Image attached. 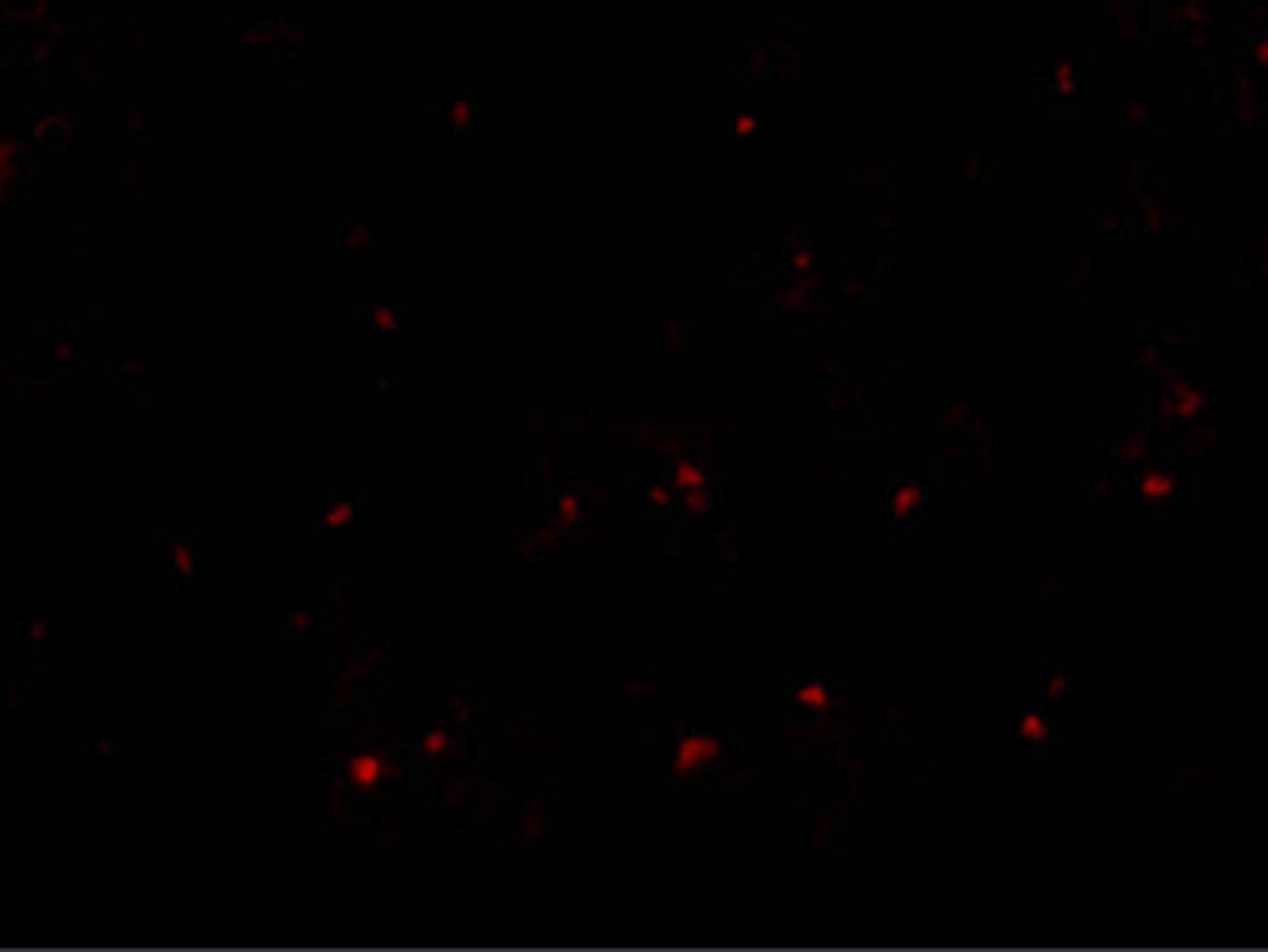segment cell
<instances>
[{"label":"cell","mask_w":1268,"mask_h":952,"mask_svg":"<svg viewBox=\"0 0 1268 952\" xmlns=\"http://www.w3.org/2000/svg\"><path fill=\"white\" fill-rule=\"evenodd\" d=\"M78 129H81V114L75 104L70 106H51L25 119L24 134L28 136L32 144H39L47 151H75L78 144Z\"/></svg>","instance_id":"cell-1"},{"label":"cell","mask_w":1268,"mask_h":952,"mask_svg":"<svg viewBox=\"0 0 1268 952\" xmlns=\"http://www.w3.org/2000/svg\"><path fill=\"white\" fill-rule=\"evenodd\" d=\"M359 499H362V490H358L354 482L339 484L337 488L325 492L320 507L313 511L309 519V536H313V539H342L347 534L351 536Z\"/></svg>","instance_id":"cell-2"},{"label":"cell","mask_w":1268,"mask_h":952,"mask_svg":"<svg viewBox=\"0 0 1268 952\" xmlns=\"http://www.w3.org/2000/svg\"><path fill=\"white\" fill-rule=\"evenodd\" d=\"M0 182H3V201H22L28 190L34 173V155L30 146L24 144V136L11 127L0 142Z\"/></svg>","instance_id":"cell-3"},{"label":"cell","mask_w":1268,"mask_h":952,"mask_svg":"<svg viewBox=\"0 0 1268 952\" xmlns=\"http://www.w3.org/2000/svg\"><path fill=\"white\" fill-rule=\"evenodd\" d=\"M170 577L174 589L201 587V534L170 533Z\"/></svg>","instance_id":"cell-4"},{"label":"cell","mask_w":1268,"mask_h":952,"mask_svg":"<svg viewBox=\"0 0 1268 952\" xmlns=\"http://www.w3.org/2000/svg\"><path fill=\"white\" fill-rule=\"evenodd\" d=\"M328 237V248L337 254H354V252H381L385 239L373 224L359 222V220H347V222H334L325 228Z\"/></svg>","instance_id":"cell-5"},{"label":"cell","mask_w":1268,"mask_h":952,"mask_svg":"<svg viewBox=\"0 0 1268 952\" xmlns=\"http://www.w3.org/2000/svg\"><path fill=\"white\" fill-rule=\"evenodd\" d=\"M356 325L358 330L373 334L376 338H400L404 332V306L358 304Z\"/></svg>","instance_id":"cell-6"},{"label":"cell","mask_w":1268,"mask_h":952,"mask_svg":"<svg viewBox=\"0 0 1268 952\" xmlns=\"http://www.w3.org/2000/svg\"><path fill=\"white\" fill-rule=\"evenodd\" d=\"M49 20L47 3H11L5 5L3 22L8 28L17 30H39Z\"/></svg>","instance_id":"cell-7"},{"label":"cell","mask_w":1268,"mask_h":952,"mask_svg":"<svg viewBox=\"0 0 1268 952\" xmlns=\"http://www.w3.org/2000/svg\"><path fill=\"white\" fill-rule=\"evenodd\" d=\"M104 368H110L112 385L134 386L140 381H146L151 374V359L148 357H106Z\"/></svg>","instance_id":"cell-8"},{"label":"cell","mask_w":1268,"mask_h":952,"mask_svg":"<svg viewBox=\"0 0 1268 952\" xmlns=\"http://www.w3.org/2000/svg\"><path fill=\"white\" fill-rule=\"evenodd\" d=\"M478 119H480V104L465 98L448 102L442 117L446 131H453V134H459V131L474 127Z\"/></svg>","instance_id":"cell-9"},{"label":"cell","mask_w":1268,"mask_h":952,"mask_svg":"<svg viewBox=\"0 0 1268 952\" xmlns=\"http://www.w3.org/2000/svg\"><path fill=\"white\" fill-rule=\"evenodd\" d=\"M759 131V117L753 106H738L734 110L732 123H729V136L734 142H748Z\"/></svg>","instance_id":"cell-10"},{"label":"cell","mask_w":1268,"mask_h":952,"mask_svg":"<svg viewBox=\"0 0 1268 952\" xmlns=\"http://www.w3.org/2000/svg\"><path fill=\"white\" fill-rule=\"evenodd\" d=\"M924 501V488L918 486V484H903L901 488L894 492L893 497V514L896 517H905L909 516L911 511L918 507V502Z\"/></svg>","instance_id":"cell-11"},{"label":"cell","mask_w":1268,"mask_h":952,"mask_svg":"<svg viewBox=\"0 0 1268 952\" xmlns=\"http://www.w3.org/2000/svg\"><path fill=\"white\" fill-rule=\"evenodd\" d=\"M28 630H20V636L25 633V645L28 648H45L47 645V621L42 623V615H30L28 623H25Z\"/></svg>","instance_id":"cell-12"},{"label":"cell","mask_w":1268,"mask_h":952,"mask_svg":"<svg viewBox=\"0 0 1268 952\" xmlns=\"http://www.w3.org/2000/svg\"><path fill=\"white\" fill-rule=\"evenodd\" d=\"M1171 490V480L1165 473H1152L1146 475V480L1142 484V492L1146 497H1165Z\"/></svg>","instance_id":"cell-13"},{"label":"cell","mask_w":1268,"mask_h":952,"mask_svg":"<svg viewBox=\"0 0 1268 952\" xmlns=\"http://www.w3.org/2000/svg\"><path fill=\"white\" fill-rule=\"evenodd\" d=\"M1021 735H1026L1029 739H1036V742H1038V739H1044L1046 737L1044 720L1038 718L1034 712L1026 714L1024 720H1021Z\"/></svg>","instance_id":"cell-14"}]
</instances>
